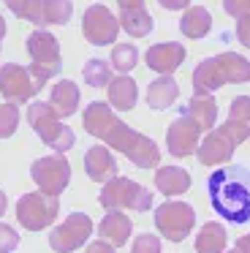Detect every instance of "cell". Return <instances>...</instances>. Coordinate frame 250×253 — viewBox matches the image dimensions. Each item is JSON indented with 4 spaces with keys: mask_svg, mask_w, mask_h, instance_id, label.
<instances>
[{
    "mask_svg": "<svg viewBox=\"0 0 250 253\" xmlns=\"http://www.w3.org/2000/svg\"><path fill=\"white\" fill-rule=\"evenodd\" d=\"M101 207L106 210H133V212H147L152 207V193L144 185L128 180V177H112L103 182V191L98 196Z\"/></svg>",
    "mask_w": 250,
    "mask_h": 253,
    "instance_id": "7",
    "label": "cell"
},
{
    "mask_svg": "<svg viewBox=\"0 0 250 253\" xmlns=\"http://www.w3.org/2000/svg\"><path fill=\"white\" fill-rule=\"evenodd\" d=\"M82 79H84L90 87H109V82H112V63L92 57V60H87V66L82 68Z\"/></svg>",
    "mask_w": 250,
    "mask_h": 253,
    "instance_id": "27",
    "label": "cell"
},
{
    "mask_svg": "<svg viewBox=\"0 0 250 253\" xmlns=\"http://www.w3.org/2000/svg\"><path fill=\"white\" fill-rule=\"evenodd\" d=\"M155 188L163 196H182L190 188V174L182 166H161L155 174Z\"/></svg>",
    "mask_w": 250,
    "mask_h": 253,
    "instance_id": "22",
    "label": "cell"
},
{
    "mask_svg": "<svg viewBox=\"0 0 250 253\" xmlns=\"http://www.w3.org/2000/svg\"><path fill=\"white\" fill-rule=\"evenodd\" d=\"M27 55H30V77L36 82V87L41 90L49 79H54L63 68V55H60V44L49 30H33L27 36Z\"/></svg>",
    "mask_w": 250,
    "mask_h": 253,
    "instance_id": "4",
    "label": "cell"
},
{
    "mask_svg": "<svg viewBox=\"0 0 250 253\" xmlns=\"http://www.w3.org/2000/svg\"><path fill=\"white\" fill-rule=\"evenodd\" d=\"M30 177L36 180L38 191L49 193V196H60L71 182V164L63 153L54 155H43V158L33 161L30 166Z\"/></svg>",
    "mask_w": 250,
    "mask_h": 253,
    "instance_id": "9",
    "label": "cell"
},
{
    "mask_svg": "<svg viewBox=\"0 0 250 253\" xmlns=\"http://www.w3.org/2000/svg\"><path fill=\"white\" fill-rule=\"evenodd\" d=\"M84 171L92 182H101V185L117 177V161L106 150V144H92L84 153Z\"/></svg>",
    "mask_w": 250,
    "mask_h": 253,
    "instance_id": "17",
    "label": "cell"
},
{
    "mask_svg": "<svg viewBox=\"0 0 250 253\" xmlns=\"http://www.w3.org/2000/svg\"><path fill=\"white\" fill-rule=\"evenodd\" d=\"M161 3V8H166V11H179V8H188L190 0H158Z\"/></svg>",
    "mask_w": 250,
    "mask_h": 253,
    "instance_id": "37",
    "label": "cell"
},
{
    "mask_svg": "<svg viewBox=\"0 0 250 253\" xmlns=\"http://www.w3.org/2000/svg\"><path fill=\"white\" fill-rule=\"evenodd\" d=\"M136 60H139V49L133 44H114L112 49V68H117L120 74H130L136 68Z\"/></svg>",
    "mask_w": 250,
    "mask_h": 253,
    "instance_id": "28",
    "label": "cell"
},
{
    "mask_svg": "<svg viewBox=\"0 0 250 253\" xmlns=\"http://www.w3.org/2000/svg\"><path fill=\"white\" fill-rule=\"evenodd\" d=\"M60 212V196H49V193H25L16 202V220L25 226L27 231H41L54 223Z\"/></svg>",
    "mask_w": 250,
    "mask_h": 253,
    "instance_id": "8",
    "label": "cell"
},
{
    "mask_svg": "<svg viewBox=\"0 0 250 253\" xmlns=\"http://www.w3.org/2000/svg\"><path fill=\"white\" fill-rule=\"evenodd\" d=\"M19 248V234L14 226L0 223V253H14Z\"/></svg>",
    "mask_w": 250,
    "mask_h": 253,
    "instance_id": "32",
    "label": "cell"
},
{
    "mask_svg": "<svg viewBox=\"0 0 250 253\" xmlns=\"http://www.w3.org/2000/svg\"><path fill=\"white\" fill-rule=\"evenodd\" d=\"M27 123L33 126V131L38 133L46 147H52L54 153H68L76 144V133L68 126L60 123V115L54 112L52 104H43V101H33L27 106Z\"/></svg>",
    "mask_w": 250,
    "mask_h": 253,
    "instance_id": "6",
    "label": "cell"
},
{
    "mask_svg": "<svg viewBox=\"0 0 250 253\" xmlns=\"http://www.w3.org/2000/svg\"><path fill=\"white\" fill-rule=\"evenodd\" d=\"M16 106L19 104H11V101L0 104V139L14 136L16 128H19V109Z\"/></svg>",
    "mask_w": 250,
    "mask_h": 253,
    "instance_id": "30",
    "label": "cell"
},
{
    "mask_svg": "<svg viewBox=\"0 0 250 253\" xmlns=\"http://www.w3.org/2000/svg\"><path fill=\"white\" fill-rule=\"evenodd\" d=\"M228 117H234L237 123L250 128V95H237L231 101V109H228Z\"/></svg>",
    "mask_w": 250,
    "mask_h": 253,
    "instance_id": "31",
    "label": "cell"
},
{
    "mask_svg": "<svg viewBox=\"0 0 250 253\" xmlns=\"http://www.w3.org/2000/svg\"><path fill=\"white\" fill-rule=\"evenodd\" d=\"M130 253H161V240L155 234H139L133 240Z\"/></svg>",
    "mask_w": 250,
    "mask_h": 253,
    "instance_id": "33",
    "label": "cell"
},
{
    "mask_svg": "<svg viewBox=\"0 0 250 253\" xmlns=\"http://www.w3.org/2000/svg\"><path fill=\"white\" fill-rule=\"evenodd\" d=\"M120 3V28L130 36V39H144L152 33L155 19L150 17L144 0H117Z\"/></svg>",
    "mask_w": 250,
    "mask_h": 253,
    "instance_id": "15",
    "label": "cell"
},
{
    "mask_svg": "<svg viewBox=\"0 0 250 253\" xmlns=\"http://www.w3.org/2000/svg\"><path fill=\"white\" fill-rule=\"evenodd\" d=\"M11 14H16L19 19H27V22L38 25V17H41V0H5Z\"/></svg>",
    "mask_w": 250,
    "mask_h": 253,
    "instance_id": "29",
    "label": "cell"
},
{
    "mask_svg": "<svg viewBox=\"0 0 250 253\" xmlns=\"http://www.w3.org/2000/svg\"><path fill=\"white\" fill-rule=\"evenodd\" d=\"M177 95H179V84L171 77H158L147 84V106L155 112L168 109L177 101Z\"/></svg>",
    "mask_w": 250,
    "mask_h": 253,
    "instance_id": "23",
    "label": "cell"
},
{
    "mask_svg": "<svg viewBox=\"0 0 250 253\" xmlns=\"http://www.w3.org/2000/svg\"><path fill=\"white\" fill-rule=\"evenodd\" d=\"M92 234V220L84 212H71L60 226H54L49 234V248L57 253H74L90 240Z\"/></svg>",
    "mask_w": 250,
    "mask_h": 253,
    "instance_id": "11",
    "label": "cell"
},
{
    "mask_svg": "<svg viewBox=\"0 0 250 253\" xmlns=\"http://www.w3.org/2000/svg\"><path fill=\"white\" fill-rule=\"evenodd\" d=\"M130 231H133V220L125 218V212H120V210H109V212L103 215L101 226H98L101 240H106L109 245H114V248L125 245Z\"/></svg>",
    "mask_w": 250,
    "mask_h": 253,
    "instance_id": "18",
    "label": "cell"
},
{
    "mask_svg": "<svg viewBox=\"0 0 250 253\" xmlns=\"http://www.w3.org/2000/svg\"><path fill=\"white\" fill-rule=\"evenodd\" d=\"M87 253H114V245H109L106 240H95L87 245Z\"/></svg>",
    "mask_w": 250,
    "mask_h": 253,
    "instance_id": "36",
    "label": "cell"
},
{
    "mask_svg": "<svg viewBox=\"0 0 250 253\" xmlns=\"http://www.w3.org/2000/svg\"><path fill=\"white\" fill-rule=\"evenodd\" d=\"M182 115H188L190 120H196V126L201 131H212L217 120V104L212 95H193L188 104L182 106Z\"/></svg>",
    "mask_w": 250,
    "mask_h": 253,
    "instance_id": "19",
    "label": "cell"
},
{
    "mask_svg": "<svg viewBox=\"0 0 250 253\" xmlns=\"http://www.w3.org/2000/svg\"><path fill=\"white\" fill-rule=\"evenodd\" d=\"M250 139V128L237 123L234 117H228L220 128H212L204 136V142L199 144V164L204 166H220L231 158V153L239 147V144Z\"/></svg>",
    "mask_w": 250,
    "mask_h": 253,
    "instance_id": "5",
    "label": "cell"
},
{
    "mask_svg": "<svg viewBox=\"0 0 250 253\" xmlns=\"http://www.w3.org/2000/svg\"><path fill=\"white\" fill-rule=\"evenodd\" d=\"M79 87H76V82H71V79H60V82H54L52 87V95H49V104L54 106V112H57L60 117H71L76 109H79Z\"/></svg>",
    "mask_w": 250,
    "mask_h": 253,
    "instance_id": "21",
    "label": "cell"
},
{
    "mask_svg": "<svg viewBox=\"0 0 250 253\" xmlns=\"http://www.w3.org/2000/svg\"><path fill=\"white\" fill-rule=\"evenodd\" d=\"M71 14H74V3L71 0H41V17H38V28H49V25H68Z\"/></svg>",
    "mask_w": 250,
    "mask_h": 253,
    "instance_id": "26",
    "label": "cell"
},
{
    "mask_svg": "<svg viewBox=\"0 0 250 253\" xmlns=\"http://www.w3.org/2000/svg\"><path fill=\"white\" fill-rule=\"evenodd\" d=\"M237 39L245 49H250V14L242 19H237Z\"/></svg>",
    "mask_w": 250,
    "mask_h": 253,
    "instance_id": "35",
    "label": "cell"
},
{
    "mask_svg": "<svg viewBox=\"0 0 250 253\" xmlns=\"http://www.w3.org/2000/svg\"><path fill=\"white\" fill-rule=\"evenodd\" d=\"M231 82H250V63L242 55L220 52L215 57H204L193 71V95H212Z\"/></svg>",
    "mask_w": 250,
    "mask_h": 253,
    "instance_id": "3",
    "label": "cell"
},
{
    "mask_svg": "<svg viewBox=\"0 0 250 253\" xmlns=\"http://www.w3.org/2000/svg\"><path fill=\"white\" fill-rule=\"evenodd\" d=\"M155 226L168 242H182L196 226V212L185 202H166L155 210Z\"/></svg>",
    "mask_w": 250,
    "mask_h": 253,
    "instance_id": "10",
    "label": "cell"
},
{
    "mask_svg": "<svg viewBox=\"0 0 250 253\" xmlns=\"http://www.w3.org/2000/svg\"><path fill=\"white\" fill-rule=\"evenodd\" d=\"M3 36H5V19L0 17V41H3Z\"/></svg>",
    "mask_w": 250,
    "mask_h": 253,
    "instance_id": "40",
    "label": "cell"
},
{
    "mask_svg": "<svg viewBox=\"0 0 250 253\" xmlns=\"http://www.w3.org/2000/svg\"><path fill=\"white\" fill-rule=\"evenodd\" d=\"M5 207H8V199H5V193L0 191V218H3V212H5Z\"/></svg>",
    "mask_w": 250,
    "mask_h": 253,
    "instance_id": "39",
    "label": "cell"
},
{
    "mask_svg": "<svg viewBox=\"0 0 250 253\" xmlns=\"http://www.w3.org/2000/svg\"><path fill=\"white\" fill-rule=\"evenodd\" d=\"M209 204L228 223H248L250 220V169L242 164L220 166L207 180Z\"/></svg>",
    "mask_w": 250,
    "mask_h": 253,
    "instance_id": "2",
    "label": "cell"
},
{
    "mask_svg": "<svg viewBox=\"0 0 250 253\" xmlns=\"http://www.w3.org/2000/svg\"><path fill=\"white\" fill-rule=\"evenodd\" d=\"M226 253H242V251H237V248H234V251H226Z\"/></svg>",
    "mask_w": 250,
    "mask_h": 253,
    "instance_id": "41",
    "label": "cell"
},
{
    "mask_svg": "<svg viewBox=\"0 0 250 253\" xmlns=\"http://www.w3.org/2000/svg\"><path fill=\"white\" fill-rule=\"evenodd\" d=\"M226 242H228V234L223 229V223L209 220V223L201 226L199 237H196V253H223Z\"/></svg>",
    "mask_w": 250,
    "mask_h": 253,
    "instance_id": "25",
    "label": "cell"
},
{
    "mask_svg": "<svg viewBox=\"0 0 250 253\" xmlns=\"http://www.w3.org/2000/svg\"><path fill=\"white\" fill-rule=\"evenodd\" d=\"M106 90H109V104L120 112H130L139 101V87L128 74H120L117 79H112Z\"/></svg>",
    "mask_w": 250,
    "mask_h": 253,
    "instance_id": "20",
    "label": "cell"
},
{
    "mask_svg": "<svg viewBox=\"0 0 250 253\" xmlns=\"http://www.w3.org/2000/svg\"><path fill=\"white\" fill-rule=\"evenodd\" d=\"M201 144V128L188 115H179L166 131V147L174 158H188Z\"/></svg>",
    "mask_w": 250,
    "mask_h": 253,
    "instance_id": "14",
    "label": "cell"
},
{
    "mask_svg": "<svg viewBox=\"0 0 250 253\" xmlns=\"http://www.w3.org/2000/svg\"><path fill=\"white\" fill-rule=\"evenodd\" d=\"M82 126H84V131L90 136L101 139L106 147L123 153L139 169H152V166L161 164V150H158V144L150 136L139 133L136 128L125 126L114 115L112 106L103 104V101H90L87 104L84 115H82Z\"/></svg>",
    "mask_w": 250,
    "mask_h": 253,
    "instance_id": "1",
    "label": "cell"
},
{
    "mask_svg": "<svg viewBox=\"0 0 250 253\" xmlns=\"http://www.w3.org/2000/svg\"><path fill=\"white\" fill-rule=\"evenodd\" d=\"M38 93L36 82H33L30 71L16 63H5L0 66V95L11 104H25Z\"/></svg>",
    "mask_w": 250,
    "mask_h": 253,
    "instance_id": "13",
    "label": "cell"
},
{
    "mask_svg": "<svg viewBox=\"0 0 250 253\" xmlns=\"http://www.w3.org/2000/svg\"><path fill=\"white\" fill-rule=\"evenodd\" d=\"M237 251H242V253H250V231L245 237H239L237 240Z\"/></svg>",
    "mask_w": 250,
    "mask_h": 253,
    "instance_id": "38",
    "label": "cell"
},
{
    "mask_svg": "<svg viewBox=\"0 0 250 253\" xmlns=\"http://www.w3.org/2000/svg\"><path fill=\"white\" fill-rule=\"evenodd\" d=\"M147 68L158 71L161 77H171L185 60V46L177 44V41H163V44H155L147 49Z\"/></svg>",
    "mask_w": 250,
    "mask_h": 253,
    "instance_id": "16",
    "label": "cell"
},
{
    "mask_svg": "<svg viewBox=\"0 0 250 253\" xmlns=\"http://www.w3.org/2000/svg\"><path fill=\"white\" fill-rule=\"evenodd\" d=\"M212 30V14L204 6H188L179 19V33L188 39H204Z\"/></svg>",
    "mask_w": 250,
    "mask_h": 253,
    "instance_id": "24",
    "label": "cell"
},
{
    "mask_svg": "<svg viewBox=\"0 0 250 253\" xmlns=\"http://www.w3.org/2000/svg\"><path fill=\"white\" fill-rule=\"evenodd\" d=\"M223 11L234 19H242L250 14V0H223Z\"/></svg>",
    "mask_w": 250,
    "mask_h": 253,
    "instance_id": "34",
    "label": "cell"
},
{
    "mask_svg": "<svg viewBox=\"0 0 250 253\" xmlns=\"http://www.w3.org/2000/svg\"><path fill=\"white\" fill-rule=\"evenodd\" d=\"M82 33H84L87 44L92 46H109L117 41V33H120V19L109 11L106 6L95 3L84 11L82 17Z\"/></svg>",
    "mask_w": 250,
    "mask_h": 253,
    "instance_id": "12",
    "label": "cell"
}]
</instances>
